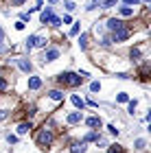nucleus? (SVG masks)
I'll return each instance as SVG.
<instances>
[{"label":"nucleus","instance_id":"obj_1","mask_svg":"<svg viewBox=\"0 0 151 153\" xmlns=\"http://www.w3.org/2000/svg\"><path fill=\"white\" fill-rule=\"evenodd\" d=\"M57 81L61 83V85H70V88H77L81 85V81H83V76L81 74H74V72H64L57 76Z\"/></svg>","mask_w":151,"mask_h":153},{"label":"nucleus","instance_id":"obj_2","mask_svg":"<svg viewBox=\"0 0 151 153\" xmlns=\"http://www.w3.org/2000/svg\"><path fill=\"white\" fill-rule=\"evenodd\" d=\"M37 142L42 144V147H48V144L53 142V134H51L48 129H42V131L37 134Z\"/></svg>","mask_w":151,"mask_h":153},{"label":"nucleus","instance_id":"obj_3","mask_svg":"<svg viewBox=\"0 0 151 153\" xmlns=\"http://www.w3.org/2000/svg\"><path fill=\"white\" fill-rule=\"evenodd\" d=\"M127 37H129V31L125 29V26H123V29L112 31V42H118V44H121V42H125Z\"/></svg>","mask_w":151,"mask_h":153},{"label":"nucleus","instance_id":"obj_4","mask_svg":"<svg viewBox=\"0 0 151 153\" xmlns=\"http://www.w3.org/2000/svg\"><path fill=\"white\" fill-rule=\"evenodd\" d=\"M123 26H125V22H123V20H118V18H109V20H107V29H109V31L123 29Z\"/></svg>","mask_w":151,"mask_h":153},{"label":"nucleus","instance_id":"obj_5","mask_svg":"<svg viewBox=\"0 0 151 153\" xmlns=\"http://www.w3.org/2000/svg\"><path fill=\"white\" fill-rule=\"evenodd\" d=\"M57 57H59V48H48L44 53V61H55Z\"/></svg>","mask_w":151,"mask_h":153},{"label":"nucleus","instance_id":"obj_6","mask_svg":"<svg viewBox=\"0 0 151 153\" xmlns=\"http://www.w3.org/2000/svg\"><path fill=\"white\" fill-rule=\"evenodd\" d=\"M51 18H53V7H46V9L42 11V16H39V22H42V24H48Z\"/></svg>","mask_w":151,"mask_h":153},{"label":"nucleus","instance_id":"obj_7","mask_svg":"<svg viewBox=\"0 0 151 153\" xmlns=\"http://www.w3.org/2000/svg\"><path fill=\"white\" fill-rule=\"evenodd\" d=\"M81 118H83V114H81V112H72V114H68L66 120L70 123V125H77V123H81Z\"/></svg>","mask_w":151,"mask_h":153},{"label":"nucleus","instance_id":"obj_8","mask_svg":"<svg viewBox=\"0 0 151 153\" xmlns=\"http://www.w3.org/2000/svg\"><path fill=\"white\" fill-rule=\"evenodd\" d=\"M29 88L31 90H39L42 88V79H39V76H31L29 79Z\"/></svg>","mask_w":151,"mask_h":153},{"label":"nucleus","instance_id":"obj_9","mask_svg":"<svg viewBox=\"0 0 151 153\" xmlns=\"http://www.w3.org/2000/svg\"><path fill=\"white\" fill-rule=\"evenodd\" d=\"M72 153H86V142H74L72 147H70Z\"/></svg>","mask_w":151,"mask_h":153},{"label":"nucleus","instance_id":"obj_10","mask_svg":"<svg viewBox=\"0 0 151 153\" xmlns=\"http://www.w3.org/2000/svg\"><path fill=\"white\" fill-rule=\"evenodd\" d=\"M118 13H121L123 18H129V16H134V9L129 4H125V7H121V9H118Z\"/></svg>","mask_w":151,"mask_h":153},{"label":"nucleus","instance_id":"obj_11","mask_svg":"<svg viewBox=\"0 0 151 153\" xmlns=\"http://www.w3.org/2000/svg\"><path fill=\"white\" fill-rule=\"evenodd\" d=\"M48 96H51L53 101H64V92H61V90H51Z\"/></svg>","mask_w":151,"mask_h":153},{"label":"nucleus","instance_id":"obj_12","mask_svg":"<svg viewBox=\"0 0 151 153\" xmlns=\"http://www.w3.org/2000/svg\"><path fill=\"white\" fill-rule=\"evenodd\" d=\"M18 66L22 68L24 72H31V61H26V59H22V57H20V59H18Z\"/></svg>","mask_w":151,"mask_h":153},{"label":"nucleus","instance_id":"obj_13","mask_svg":"<svg viewBox=\"0 0 151 153\" xmlns=\"http://www.w3.org/2000/svg\"><path fill=\"white\" fill-rule=\"evenodd\" d=\"M88 127H101V118L99 116H92V118H88Z\"/></svg>","mask_w":151,"mask_h":153},{"label":"nucleus","instance_id":"obj_14","mask_svg":"<svg viewBox=\"0 0 151 153\" xmlns=\"http://www.w3.org/2000/svg\"><path fill=\"white\" fill-rule=\"evenodd\" d=\"M72 105H74V107H79V109H83V107H86V103H83V99H81V96L74 94V96H72Z\"/></svg>","mask_w":151,"mask_h":153},{"label":"nucleus","instance_id":"obj_15","mask_svg":"<svg viewBox=\"0 0 151 153\" xmlns=\"http://www.w3.org/2000/svg\"><path fill=\"white\" fill-rule=\"evenodd\" d=\"M35 39H37V35H31V37H26V51H31V48H35Z\"/></svg>","mask_w":151,"mask_h":153},{"label":"nucleus","instance_id":"obj_16","mask_svg":"<svg viewBox=\"0 0 151 153\" xmlns=\"http://www.w3.org/2000/svg\"><path fill=\"white\" fill-rule=\"evenodd\" d=\"M129 57H132L134 61H140V57H142V53H140V48H132V53H129Z\"/></svg>","mask_w":151,"mask_h":153},{"label":"nucleus","instance_id":"obj_17","mask_svg":"<svg viewBox=\"0 0 151 153\" xmlns=\"http://www.w3.org/2000/svg\"><path fill=\"white\" fill-rule=\"evenodd\" d=\"M29 129H31V123H22V125H20V127H18V134L22 136V134H26V131H29Z\"/></svg>","mask_w":151,"mask_h":153},{"label":"nucleus","instance_id":"obj_18","mask_svg":"<svg viewBox=\"0 0 151 153\" xmlns=\"http://www.w3.org/2000/svg\"><path fill=\"white\" fill-rule=\"evenodd\" d=\"M114 4H116V0H101V7H103V9H112Z\"/></svg>","mask_w":151,"mask_h":153},{"label":"nucleus","instance_id":"obj_19","mask_svg":"<svg viewBox=\"0 0 151 153\" xmlns=\"http://www.w3.org/2000/svg\"><path fill=\"white\" fill-rule=\"evenodd\" d=\"M35 46H37V48H44V46H46V37H39V35H37V39H35Z\"/></svg>","mask_w":151,"mask_h":153},{"label":"nucleus","instance_id":"obj_20","mask_svg":"<svg viewBox=\"0 0 151 153\" xmlns=\"http://www.w3.org/2000/svg\"><path fill=\"white\" fill-rule=\"evenodd\" d=\"M116 101H118V103H127V101H129V96H127L125 92H121L118 96H116Z\"/></svg>","mask_w":151,"mask_h":153},{"label":"nucleus","instance_id":"obj_21","mask_svg":"<svg viewBox=\"0 0 151 153\" xmlns=\"http://www.w3.org/2000/svg\"><path fill=\"white\" fill-rule=\"evenodd\" d=\"M48 24H51V26H59V24H61V20H59L57 16H53V18L48 20Z\"/></svg>","mask_w":151,"mask_h":153},{"label":"nucleus","instance_id":"obj_22","mask_svg":"<svg viewBox=\"0 0 151 153\" xmlns=\"http://www.w3.org/2000/svg\"><path fill=\"white\" fill-rule=\"evenodd\" d=\"M79 46L81 48H88V35H81L79 37Z\"/></svg>","mask_w":151,"mask_h":153},{"label":"nucleus","instance_id":"obj_23","mask_svg":"<svg viewBox=\"0 0 151 153\" xmlns=\"http://www.w3.org/2000/svg\"><path fill=\"white\" fill-rule=\"evenodd\" d=\"M109 153H123L121 144H112V147H109Z\"/></svg>","mask_w":151,"mask_h":153},{"label":"nucleus","instance_id":"obj_24","mask_svg":"<svg viewBox=\"0 0 151 153\" xmlns=\"http://www.w3.org/2000/svg\"><path fill=\"white\" fill-rule=\"evenodd\" d=\"M145 140H142V138H138V140H136V149H145Z\"/></svg>","mask_w":151,"mask_h":153},{"label":"nucleus","instance_id":"obj_25","mask_svg":"<svg viewBox=\"0 0 151 153\" xmlns=\"http://www.w3.org/2000/svg\"><path fill=\"white\" fill-rule=\"evenodd\" d=\"M90 90H92V92H99V90H101V83H99V81H94L92 85H90Z\"/></svg>","mask_w":151,"mask_h":153},{"label":"nucleus","instance_id":"obj_26","mask_svg":"<svg viewBox=\"0 0 151 153\" xmlns=\"http://www.w3.org/2000/svg\"><path fill=\"white\" fill-rule=\"evenodd\" d=\"M101 44H103V46H109V44H112V37H107V35H105V37L101 39Z\"/></svg>","mask_w":151,"mask_h":153},{"label":"nucleus","instance_id":"obj_27","mask_svg":"<svg viewBox=\"0 0 151 153\" xmlns=\"http://www.w3.org/2000/svg\"><path fill=\"white\" fill-rule=\"evenodd\" d=\"M64 7H66V9H68V11H74V9H77V4H74V2H66Z\"/></svg>","mask_w":151,"mask_h":153},{"label":"nucleus","instance_id":"obj_28","mask_svg":"<svg viewBox=\"0 0 151 153\" xmlns=\"http://www.w3.org/2000/svg\"><path fill=\"white\" fill-rule=\"evenodd\" d=\"M2 44H4V31H2V26H0V51H2Z\"/></svg>","mask_w":151,"mask_h":153},{"label":"nucleus","instance_id":"obj_29","mask_svg":"<svg viewBox=\"0 0 151 153\" xmlns=\"http://www.w3.org/2000/svg\"><path fill=\"white\" fill-rule=\"evenodd\" d=\"M88 140H97V134H94V131H92V134H88V136H86V140H83V142H88Z\"/></svg>","mask_w":151,"mask_h":153},{"label":"nucleus","instance_id":"obj_30","mask_svg":"<svg viewBox=\"0 0 151 153\" xmlns=\"http://www.w3.org/2000/svg\"><path fill=\"white\" fill-rule=\"evenodd\" d=\"M77 33H79V22H77V24H74L72 29H70V35H77Z\"/></svg>","mask_w":151,"mask_h":153},{"label":"nucleus","instance_id":"obj_31","mask_svg":"<svg viewBox=\"0 0 151 153\" xmlns=\"http://www.w3.org/2000/svg\"><path fill=\"white\" fill-rule=\"evenodd\" d=\"M107 129H109V134H112V136H116V134H118V129H116V127H114V125H109V127H107Z\"/></svg>","mask_w":151,"mask_h":153},{"label":"nucleus","instance_id":"obj_32","mask_svg":"<svg viewBox=\"0 0 151 153\" xmlns=\"http://www.w3.org/2000/svg\"><path fill=\"white\" fill-rule=\"evenodd\" d=\"M4 90H7V81L0 79V92H4Z\"/></svg>","mask_w":151,"mask_h":153},{"label":"nucleus","instance_id":"obj_33","mask_svg":"<svg viewBox=\"0 0 151 153\" xmlns=\"http://www.w3.org/2000/svg\"><path fill=\"white\" fill-rule=\"evenodd\" d=\"M31 20V13H22V22H29Z\"/></svg>","mask_w":151,"mask_h":153},{"label":"nucleus","instance_id":"obj_34","mask_svg":"<svg viewBox=\"0 0 151 153\" xmlns=\"http://www.w3.org/2000/svg\"><path fill=\"white\" fill-rule=\"evenodd\" d=\"M16 29H18V31H22V29H24V22H22V20H20V22H16Z\"/></svg>","mask_w":151,"mask_h":153},{"label":"nucleus","instance_id":"obj_35","mask_svg":"<svg viewBox=\"0 0 151 153\" xmlns=\"http://www.w3.org/2000/svg\"><path fill=\"white\" fill-rule=\"evenodd\" d=\"M134 109H136V101H129V112L134 114Z\"/></svg>","mask_w":151,"mask_h":153},{"label":"nucleus","instance_id":"obj_36","mask_svg":"<svg viewBox=\"0 0 151 153\" xmlns=\"http://www.w3.org/2000/svg\"><path fill=\"white\" fill-rule=\"evenodd\" d=\"M7 140H9V142L13 144V142H18V138H16V136H11V134H9V136H7Z\"/></svg>","mask_w":151,"mask_h":153},{"label":"nucleus","instance_id":"obj_37","mask_svg":"<svg viewBox=\"0 0 151 153\" xmlns=\"http://www.w3.org/2000/svg\"><path fill=\"white\" fill-rule=\"evenodd\" d=\"M22 2H24V0H11V4H13V7H20Z\"/></svg>","mask_w":151,"mask_h":153},{"label":"nucleus","instance_id":"obj_38","mask_svg":"<svg viewBox=\"0 0 151 153\" xmlns=\"http://www.w3.org/2000/svg\"><path fill=\"white\" fill-rule=\"evenodd\" d=\"M125 4H138V0H123Z\"/></svg>","mask_w":151,"mask_h":153},{"label":"nucleus","instance_id":"obj_39","mask_svg":"<svg viewBox=\"0 0 151 153\" xmlns=\"http://www.w3.org/2000/svg\"><path fill=\"white\" fill-rule=\"evenodd\" d=\"M142 2H145V4H147V2H149V0H142Z\"/></svg>","mask_w":151,"mask_h":153}]
</instances>
